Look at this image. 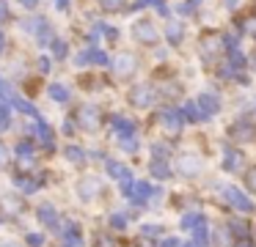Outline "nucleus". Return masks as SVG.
<instances>
[{
	"label": "nucleus",
	"mask_w": 256,
	"mask_h": 247,
	"mask_svg": "<svg viewBox=\"0 0 256 247\" xmlns=\"http://www.w3.org/2000/svg\"><path fill=\"white\" fill-rule=\"evenodd\" d=\"M130 99H132L135 107H149L152 104V91L146 85H135L132 93H130Z\"/></svg>",
	"instance_id": "obj_1"
},
{
	"label": "nucleus",
	"mask_w": 256,
	"mask_h": 247,
	"mask_svg": "<svg viewBox=\"0 0 256 247\" xmlns=\"http://www.w3.org/2000/svg\"><path fill=\"white\" fill-rule=\"evenodd\" d=\"M132 33L140 38V41H157V30H154V25H149V22H135V27H132Z\"/></svg>",
	"instance_id": "obj_2"
},
{
	"label": "nucleus",
	"mask_w": 256,
	"mask_h": 247,
	"mask_svg": "<svg viewBox=\"0 0 256 247\" xmlns=\"http://www.w3.org/2000/svg\"><path fill=\"white\" fill-rule=\"evenodd\" d=\"M226 198H228V201H232L234 206L240 209V212H250V209H254V203H250V201H248V198H245L240 190H234V187H228V190H226Z\"/></svg>",
	"instance_id": "obj_3"
},
{
	"label": "nucleus",
	"mask_w": 256,
	"mask_h": 247,
	"mask_svg": "<svg viewBox=\"0 0 256 247\" xmlns=\"http://www.w3.org/2000/svg\"><path fill=\"white\" fill-rule=\"evenodd\" d=\"M132 71H135L132 55H122V58H118V63H116V74H118V77H130Z\"/></svg>",
	"instance_id": "obj_4"
},
{
	"label": "nucleus",
	"mask_w": 256,
	"mask_h": 247,
	"mask_svg": "<svg viewBox=\"0 0 256 247\" xmlns=\"http://www.w3.org/2000/svg\"><path fill=\"white\" fill-rule=\"evenodd\" d=\"M39 220L44 225H50V228H58V217H56V212H52L50 203H42L39 206Z\"/></svg>",
	"instance_id": "obj_5"
},
{
	"label": "nucleus",
	"mask_w": 256,
	"mask_h": 247,
	"mask_svg": "<svg viewBox=\"0 0 256 247\" xmlns=\"http://www.w3.org/2000/svg\"><path fill=\"white\" fill-rule=\"evenodd\" d=\"M179 168H182V173H188V176H196V173H198V168H201V162H198V159H190V157H182V159H179Z\"/></svg>",
	"instance_id": "obj_6"
},
{
	"label": "nucleus",
	"mask_w": 256,
	"mask_h": 247,
	"mask_svg": "<svg viewBox=\"0 0 256 247\" xmlns=\"http://www.w3.org/2000/svg\"><path fill=\"white\" fill-rule=\"evenodd\" d=\"M50 96L56 99V102H69V88L61 85V82H52V85H50Z\"/></svg>",
	"instance_id": "obj_7"
},
{
	"label": "nucleus",
	"mask_w": 256,
	"mask_h": 247,
	"mask_svg": "<svg viewBox=\"0 0 256 247\" xmlns=\"http://www.w3.org/2000/svg\"><path fill=\"white\" fill-rule=\"evenodd\" d=\"M198 102H201V107H204V113H218V110H220V104H218V96H212V93H204Z\"/></svg>",
	"instance_id": "obj_8"
},
{
	"label": "nucleus",
	"mask_w": 256,
	"mask_h": 247,
	"mask_svg": "<svg viewBox=\"0 0 256 247\" xmlns=\"http://www.w3.org/2000/svg\"><path fill=\"white\" fill-rule=\"evenodd\" d=\"M162 124H166V129H182V118H179V113H162Z\"/></svg>",
	"instance_id": "obj_9"
},
{
	"label": "nucleus",
	"mask_w": 256,
	"mask_h": 247,
	"mask_svg": "<svg viewBox=\"0 0 256 247\" xmlns=\"http://www.w3.org/2000/svg\"><path fill=\"white\" fill-rule=\"evenodd\" d=\"M80 121H86V129H94V126H96V110L94 107L80 110Z\"/></svg>",
	"instance_id": "obj_10"
},
{
	"label": "nucleus",
	"mask_w": 256,
	"mask_h": 247,
	"mask_svg": "<svg viewBox=\"0 0 256 247\" xmlns=\"http://www.w3.org/2000/svg\"><path fill=\"white\" fill-rule=\"evenodd\" d=\"M149 195H152V187H149V184H144V181H140V184H135V192H132V198H135L138 203H144Z\"/></svg>",
	"instance_id": "obj_11"
},
{
	"label": "nucleus",
	"mask_w": 256,
	"mask_h": 247,
	"mask_svg": "<svg viewBox=\"0 0 256 247\" xmlns=\"http://www.w3.org/2000/svg\"><path fill=\"white\" fill-rule=\"evenodd\" d=\"M88 63H100V66H108L110 60H108L105 52H100V49H88Z\"/></svg>",
	"instance_id": "obj_12"
},
{
	"label": "nucleus",
	"mask_w": 256,
	"mask_h": 247,
	"mask_svg": "<svg viewBox=\"0 0 256 247\" xmlns=\"http://www.w3.org/2000/svg\"><path fill=\"white\" fill-rule=\"evenodd\" d=\"M36 132L42 135V140H44L47 146H52V132H50V126H47L44 121H39V124H36Z\"/></svg>",
	"instance_id": "obj_13"
},
{
	"label": "nucleus",
	"mask_w": 256,
	"mask_h": 247,
	"mask_svg": "<svg viewBox=\"0 0 256 247\" xmlns=\"http://www.w3.org/2000/svg\"><path fill=\"white\" fill-rule=\"evenodd\" d=\"M168 38H171L174 44L182 38V25H179V22H171V25H168Z\"/></svg>",
	"instance_id": "obj_14"
},
{
	"label": "nucleus",
	"mask_w": 256,
	"mask_h": 247,
	"mask_svg": "<svg viewBox=\"0 0 256 247\" xmlns=\"http://www.w3.org/2000/svg\"><path fill=\"white\" fill-rule=\"evenodd\" d=\"M64 242H66V245H78V242H80V234H78V228H74V225H69V228H66Z\"/></svg>",
	"instance_id": "obj_15"
},
{
	"label": "nucleus",
	"mask_w": 256,
	"mask_h": 247,
	"mask_svg": "<svg viewBox=\"0 0 256 247\" xmlns=\"http://www.w3.org/2000/svg\"><path fill=\"white\" fill-rule=\"evenodd\" d=\"M116 129L122 132V135H132V121H127V118H116Z\"/></svg>",
	"instance_id": "obj_16"
},
{
	"label": "nucleus",
	"mask_w": 256,
	"mask_h": 247,
	"mask_svg": "<svg viewBox=\"0 0 256 247\" xmlns=\"http://www.w3.org/2000/svg\"><path fill=\"white\" fill-rule=\"evenodd\" d=\"M108 168H110L108 173L116 176V179H124V176H130V173H127V168H122V165H116V162H108Z\"/></svg>",
	"instance_id": "obj_17"
},
{
	"label": "nucleus",
	"mask_w": 256,
	"mask_h": 247,
	"mask_svg": "<svg viewBox=\"0 0 256 247\" xmlns=\"http://www.w3.org/2000/svg\"><path fill=\"white\" fill-rule=\"evenodd\" d=\"M100 5L105 11H118V8H124V0H100Z\"/></svg>",
	"instance_id": "obj_18"
},
{
	"label": "nucleus",
	"mask_w": 256,
	"mask_h": 247,
	"mask_svg": "<svg viewBox=\"0 0 256 247\" xmlns=\"http://www.w3.org/2000/svg\"><path fill=\"white\" fill-rule=\"evenodd\" d=\"M152 170H154V176H160V179L171 173V170H168V165H166V162H160V159H154V162H152Z\"/></svg>",
	"instance_id": "obj_19"
},
{
	"label": "nucleus",
	"mask_w": 256,
	"mask_h": 247,
	"mask_svg": "<svg viewBox=\"0 0 256 247\" xmlns=\"http://www.w3.org/2000/svg\"><path fill=\"white\" fill-rule=\"evenodd\" d=\"M80 190H83L86 198H91V195H94V190H96V181L94 179H86L83 184H80Z\"/></svg>",
	"instance_id": "obj_20"
},
{
	"label": "nucleus",
	"mask_w": 256,
	"mask_h": 247,
	"mask_svg": "<svg viewBox=\"0 0 256 247\" xmlns=\"http://www.w3.org/2000/svg\"><path fill=\"white\" fill-rule=\"evenodd\" d=\"M232 165H242V157L228 151V154H226V168H232Z\"/></svg>",
	"instance_id": "obj_21"
},
{
	"label": "nucleus",
	"mask_w": 256,
	"mask_h": 247,
	"mask_svg": "<svg viewBox=\"0 0 256 247\" xmlns=\"http://www.w3.org/2000/svg\"><path fill=\"white\" fill-rule=\"evenodd\" d=\"M6 129H8V110L0 107V132H6Z\"/></svg>",
	"instance_id": "obj_22"
},
{
	"label": "nucleus",
	"mask_w": 256,
	"mask_h": 247,
	"mask_svg": "<svg viewBox=\"0 0 256 247\" xmlns=\"http://www.w3.org/2000/svg\"><path fill=\"white\" fill-rule=\"evenodd\" d=\"M66 157L72 159V162H83V151H78V148H74V146H72V148H69V151H66Z\"/></svg>",
	"instance_id": "obj_23"
},
{
	"label": "nucleus",
	"mask_w": 256,
	"mask_h": 247,
	"mask_svg": "<svg viewBox=\"0 0 256 247\" xmlns=\"http://www.w3.org/2000/svg\"><path fill=\"white\" fill-rule=\"evenodd\" d=\"M182 225H184V228H190V225H201V217H198V214H190V217L182 220Z\"/></svg>",
	"instance_id": "obj_24"
},
{
	"label": "nucleus",
	"mask_w": 256,
	"mask_h": 247,
	"mask_svg": "<svg viewBox=\"0 0 256 247\" xmlns=\"http://www.w3.org/2000/svg\"><path fill=\"white\" fill-rule=\"evenodd\" d=\"M122 146H124V151H138V143H135L130 135H127V140H122Z\"/></svg>",
	"instance_id": "obj_25"
},
{
	"label": "nucleus",
	"mask_w": 256,
	"mask_h": 247,
	"mask_svg": "<svg viewBox=\"0 0 256 247\" xmlns=\"http://www.w3.org/2000/svg\"><path fill=\"white\" fill-rule=\"evenodd\" d=\"M52 49H56L58 58H64V55H66V44H64V41H56V44H52Z\"/></svg>",
	"instance_id": "obj_26"
},
{
	"label": "nucleus",
	"mask_w": 256,
	"mask_h": 247,
	"mask_svg": "<svg viewBox=\"0 0 256 247\" xmlns=\"http://www.w3.org/2000/svg\"><path fill=\"white\" fill-rule=\"evenodd\" d=\"M6 165H8V148L0 146V168H6Z\"/></svg>",
	"instance_id": "obj_27"
},
{
	"label": "nucleus",
	"mask_w": 256,
	"mask_h": 247,
	"mask_svg": "<svg viewBox=\"0 0 256 247\" xmlns=\"http://www.w3.org/2000/svg\"><path fill=\"white\" fill-rule=\"evenodd\" d=\"M17 184L22 187L25 192H34V190H36V184H34V181H25V179H17Z\"/></svg>",
	"instance_id": "obj_28"
},
{
	"label": "nucleus",
	"mask_w": 256,
	"mask_h": 247,
	"mask_svg": "<svg viewBox=\"0 0 256 247\" xmlns=\"http://www.w3.org/2000/svg\"><path fill=\"white\" fill-rule=\"evenodd\" d=\"M248 187L256 192V170H250V173H248Z\"/></svg>",
	"instance_id": "obj_29"
},
{
	"label": "nucleus",
	"mask_w": 256,
	"mask_h": 247,
	"mask_svg": "<svg viewBox=\"0 0 256 247\" xmlns=\"http://www.w3.org/2000/svg\"><path fill=\"white\" fill-rule=\"evenodd\" d=\"M110 223L116 225V228H124V225H127V220H124V217H118V214H116V217H113Z\"/></svg>",
	"instance_id": "obj_30"
},
{
	"label": "nucleus",
	"mask_w": 256,
	"mask_h": 247,
	"mask_svg": "<svg viewBox=\"0 0 256 247\" xmlns=\"http://www.w3.org/2000/svg\"><path fill=\"white\" fill-rule=\"evenodd\" d=\"M3 19H8V8H6V3L0 0V22H3Z\"/></svg>",
	"instance_id": "obj_31"
},
{
	"label": "nucleus",
	"mask_w": 256,
	"mask_h": 247,
	"mask_svg": "<svg viewBox=\"0 0 256 247\" xmlns=\"http://www.w3.org/2000/svg\"><path fill=\"white\" fill-rule=\"evenodd\" d=\"M28 242H30V245H36V247H39V245H42V242H44V239H42L39 234H34V236H28Z\"/></svg>",
	"instance_id": "obj_32"
},
{
	"label": "nucleus",
	"mask_w": 256,
	"mask_h": 247,
	"mask_svg": "<svg viewBox=\"0 0 256 247\" xmlns=\"http://www.w3.org/2000/svg\"><path fill=\"white\" fill-rule=\"evenodd\" d=\"M56 5H58L61 11H66V8H69V0H56Z\"/></svg>",
	"instance_id": "obj_33"
},
{
	"label": "nucleus",
	"mask_w": 256,
	"mask_h": 247,
	"mask_svg": "<svg viewBox=\"0 0 256 247\" xmlns=\"http://www.w3.org/2000/svg\"><path fill=\"white\" fill-rule=\"evenodd\" d=\"M100 247H116V242H110V239H100Z\"/></svg>",
	"instance_id": "obj_34"
},
{
	"label": "nucleus",
	"mask_w": 256,
	"mask_h": 247,
	"mask_svg": "<svg viewBox=\"0 0 256 247\" xmlns=\"http://www.w3.org/2000/svg\"><path fill=\"white\" fill-rule=\"evenodd\" d=\"M184 113H188L190 118H196V107H193V104H188V107H184Z\"/></svg>",
	"instance_id": "obj_35"
},
{
	"label": "nucleus",
	"mask_w": 256,
	"mask_h": 247,
	"mask_svg": "<svg viewBox=\"0 0 256 247\" xmlns=\"http://www.w3.org/2000/svg\"><path fill=\"white\" fill-rule=\"evenodd\" d=\"M20 3H22V5H28V8H34V5L39 3V0H20Z\"/></svg>",
	"instance_id": "obj_36"
},
{
	"label": "nucleus",
	"mask_w": 256,
	"mask_h": 247,
	"mask_svg": "<svg viewBox=\"0 0 256 247\" xmlns=\"http://www.w3.org/2000/svg\"><path fill=\"white\" fill-rule=\"evenodd\" d=\"M162 247H176V239H168V242H162Z\"/></svg>",
	"instance_id": "obj_37"
},
{
	"label": "nucleus",
	"mask_w": 256,
	"mask_h": 247,
	"mask_svg": "<svg viewBox=\"0 0 256 247\" xmlns=\"http://www.w3.org/2000/svg\"><path fill=\"white\" fill-rule=\"evenodd\" d=\"M144 3H152V5H160L162 8V0H144Z\"/></svg>",
	"instance_id": "obj_38"
},
{
	"label": "nucleus",
	"mask_w": 256,
	"mask_h": 247,
	"mask_svg": "<svg viewBox=\"0 0 256 247\" xmlns=\"http://www.w3.org/2000/svg\"><path fill=\"white\" fill-rule=\"evenodd\" d=\"M0 52H3V33H0Z\"/></svg>",
	"instance_id": "obj_39"
},
{
	"label": "nucleus",
	"mask_w": 256,
	"mask_h": 247,
	"mask_svg": "<svg viewBox=\"0 0 256 247\" xmlns=\"http://www.w3.org/2000/svg\"><path fill=\"white\" fill-rule=\"evenodd\" d=\"M188 247H201V245H198V242H193V245H188Z\"/></svg>",
	"instance_id": "obj_40"
}]
</instances>
